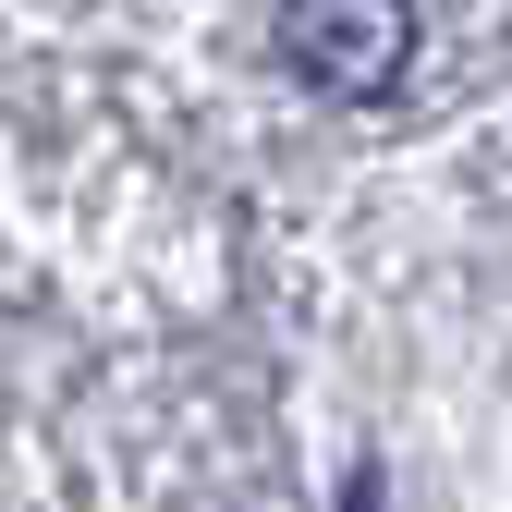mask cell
Instances as JSON below:
<instances>
[{
    "label": "cell",
    "instance_id": "obj_1",
    "mask_svg": "<svg viewBox=\"0 0 512 512\" xmlns=\"http://www.w3.org/2000/svg\"><path fill=\"white\" fill-rule=\"evenodd\" d=\"M281 61L317 98H378L415 61V0H281Z\"/></svg>",
    "mask_w": 512,
    "mask_h": 512
}]
</instances>
